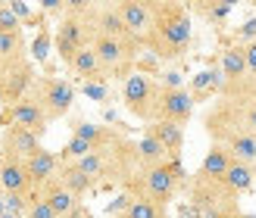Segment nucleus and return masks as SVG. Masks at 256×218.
<instances>
[{
	"label": "nucleus",
	"mask_w": 256,
	"mask_h": 218,
	"mask_svg": "<svg viewBox=\"0 0 256 218\" xmlns=\"http://www.w3.org/2000/svg\"><path fill=\"white\" fill-rule=\"evenodd\" d=\"M234 37H238V44H256V16H250L240 28H234Z\"/></svg>",
	"instance_id": "obj_32"
},
{
	"label": "nucleus",
	"mask_w": 256,
	"mask_h": 218,
	"mask_svg": "<svg viewBox=\"0 0 256 218\" xmlns=\"http://www.w3.org/2000/svg\"><path fill=\"white\" fill-rule=\"evenodd\" d=\"M247 212L240 209V200H228V203H222V206H216V209H210L206 212V218H244Z\"/></svg>",
	"instance_id": "obj_30"
},
{
	"label": "nucleus",
	"mask_w": 256,
	"mask_h": 218,
	"mask_svg": "<svg viewBox=\"0 0 256 218\" xmlns=\"http://www.w3.org/2000/svg\"><path fill=\"white\" fill-rule=\"evenodd\" d=\"M25 218H56V212H54V209H50V206H47V203H44L41 197L34 194L32 206H28V215H25Z\"/></svg>",
	"instance_id": "obj_33"
},
{
	"label": "nucleus",
	"mask_w": 256,
	"mask_h": 218,
	"mask_svg": "<svg viewBox=\"0 0 256 218\" xmlns=\"http://www.w3.org/2000/svg\"><path fill=\"white\" fill-rule=\"evenodd\" d=\"M72 134L75 137H82L88 140L94 150L100 147H110V144H116V140H122L125 134L119 131V128H112V125H100V122H88V119H78L72 125Z\"/></svg>",
	"instance_id": "obj_17"
},
{
	"label": "nucleus",
	"mask_w": 256,
	"mask_h": 218,
	"mask_svg": "<svg viewBox=\"0 0 256 218\" xmlns=\"http://www.w3.org/2000/svg\"><path fill=\"white\" fill-rule=\"evenodd\" d=\"M194 106H197V100L190 97L188 87H166L162 84L160 103H156V119L153 122H175V125L184 128L190 122V115H194Z\"/></svg>",
	"instance_id": "obj_8"
},
{
	"label": "nucleus",
	"mask_w": 256,
	"mask_h": 218,
	"mask_svg": "<svg viewBox=\"0 0 256 218\" xmlns=\"http://www.w3.org/2000/svg\"><path fill=\"white\" fill-rule=\"evenodd\" d=\"M25 169H28V178H32V187L34 190H41L44 184H50L54 178L60 175V169H62V159H60V153H54V150H38L34 156H28L25 159Z\"/></svg>",
	"instance_id": "obj_15"
},
{
	"label": "nucleus",
	"mask_w": 256,
	"mask_h": 218,
	"mask_svg": "<svg viewBox=\"0 0 256 218\" xmlns=\"http://www.w3.org/2000/svg\"><path fill=\"white\" fill-rule=\"evenodd\" d=\"M38 150H44V144H41V137H38L34 131L19 128V125H6L4 128V137H0V153H4V156L28 159Z\"/></svg>",
	"instance_id": "obj_11"
},
{
	"label": "nucleus",
	"mask_w": 256,
	"mask_h": 218,
	"mask_svg": "<svg viewBox=\"0 0 256 218\" xmlns=\"http://www.w3.org/2000/svg\"><path fill=\"white\" fill-rule=\"evenodd\" d=\"M0 187H4V194H38L32 187L25 159L4 156V153H0Z\"/></svg>",
	"instance_id": "obj_13"
},
{
	"label": "nucleus",
	"mask_w": 256,
	"mask_h": 218,
	"mask_svg": "<svg viewBox=\"0 0 256 218\" xmlns=\"http://www.w3.org/2000/svg\"><path fill=\"white\" fill-rule=\"evenodd\" d=\"M222 78H225V87H222V94L225 91H232V87H240L247 78H250V66H247V47L244 44H234V47H228L225 53H222Z\"/></svg>",
	"instance_id": "obj_14"
},
{
	"label": "nucleus",
	"mask_w": 256,
	"mask_h": 218,
	"mask_svg": "<svg viewBox=\"0 0 256 218\" xmlns=\"http://www.w3.org/2000/svg\"><path fill=\"white\" fill-rule=\"evenodd\" d=\"M32 97L41 103V109L47 112L50 122H60V119L69 115V109L75 103V84L66 81V78H56V75H41Z\"/></svg>",
	"instance_id": "obj_7"
},
{
	"label": "nucleus",
	"mask_w": 256,
	"mask_h": 218,
	"mask_svg": "<svg viewBox=\"0 0 256 218\" xmlns=\"http://www.w3.org/2000/svg\"><path fill=\"white\" fill-rule=\"evenodd\" d=\"M84 97H91L94 103H110V81H91V84H82Z\"/></svg>",
	"instance_id": "obj_31"
},
{
	"label": "nucleus",
	"mask_w": 256,
	"mask_h": 218,
	"mask_svg": "<svg viewBox=\"0 0 256 218\" xmlns=\"http://www.w3.org/2000/svg\"><path fill=\"white\" fill-rule=\"evenodd\" d=\"M222 87H225V78H222V72L219 69H206V72H200L194 81H190V97L200 100V97H206V94H219L222 97Z\"/></svg>",
	"instance_id": "obj_27"
},
{
	"label": "nucleus",
	"mask_w": 256,
	"mask_h": 218,
	"mask_svg": "<svg viewBox=\"0 0 256 218\" xmlns=\"http://www.w3.org/2000/svg\"><path fill=\"white\" fill-rule=\"evenodd\" d=\"M82 172L91 178L94 190L97 187H125L128 178L138 172V140L122 137L110 147H100L78 159Z\"/></svg>",
	"instance_id": "obj_2"
},
{
	"label": "nucleus",
	"mask_w": 256,
	"mask_h": 218,
	"mask_svg": "<svg viewBox=\"0 0 256 218\" xmlns=\"http://www.w3.org/2000/svg\"><path fill=\"white\" fill-rule=\"evenodd\" d=\"M162 81H156L147 72H134L132 78L122 81V106L134 115L138 122L150 125L156 119V103H160Z\"/></svg>",
	"instance_id": "obj_5"
},
{
	"label": "nucleus",
	"mask_w": 256,
	"mask_h": 218,
	"mask_svg": "<svg viewBox=\"0 0 256 218\" xmlns=\"http://www.w3.org/2000/svg\"><path fill=\"white\" fill-rule=\"evenodd\" d=\"M222 181H225V187L232 190L234 197H240V194H250V187L256 184V172H253V165L234 162L232 169H228V175L222 178Z\"/></svg>",
	"instance_id": "obj_25"
},
{
	"label": "nucleus",
	"mask_w": 256,
	"mask_h": 218,
	"mask_svg": "<svg viewBox=\"0 0 256 218\" xmlns=\"http://www.w3.org/2000/svg\"><path fill=\"white\" fill-rule=\"evenodd\" d=\"M6 119H10V125L28 128V131H34L38 137H44V134H47V128H50L47 112L41 109V103H38L32 94H28V97H22L19 103L6 106Z\"/></svg>",
	"instance_id": "obj_10"
},
{
	"label": "nucleus",
	"mask_w": 256,
	"mask_h": 218,
	"mask_svg": "<svg viewBox=\"0 0 256 218\" xmlns=\"http://www.w3.org/2000/svg\"><path fill=\"white\" fill-rule=\"evenodd\" d=\"M178 215H182V218H203V212H200L197 206H190V203H184V206H182V212H178Z\"/></svg>",
	"instance_id": "obj_35"
},
{
	"label": "nucleus",
	"mask_w": 256,
	"mask_h": 218,
	"mask_svg": "<svg viewBox=\"0 0 256 218\" xmlns=\"http://www.w3.org/2000/svg\"><path fill=\"white\" fill-rule=\"evenodd\" d=\"M0 218H19V215H12V212H10V209H6V212H4V215H0Z\"/></svg>",
	"instance_id": "obj_37"
},
{
	"label": "nucleus",
	"mask_w": 256,
	"mask_h": 218,
	"mask_svg": "<svg viewBox=\"0 0 256 218\" xmlns=\"http://www.w3.org/2000/svg\"><path fill=\"white\" fill-rule=\"evenodd\" d=\"M0 125H4V128L10 125V119H6V106H0Z\"/></svg>",
	"instance_id": "obj_36"
},
{
	"label": "nucleus",
	"mask_w": 256,
	"mask_h": 218,
	"mask_svg": "<svg viewBox=\"0 0 256 218\" xmlns=\"http://www.w3.org/2000/svg\"><path fill=\"white\" fill-rule=\"evenodd\" d=\"M38 197H41V200L47 203V206L56 212V218H69L75 209L82 206V200L75 197V194H69V190L62 187V181H60V178H54L50 184H44L41 190H38Z\"/></svg>",
	"instance_id": "obj_16"
},
{
	"label": "nucleus",
	"mask_w": 256,
	"mask_h": 218,
	"mask_svg": "<svg viewBox=\"0 0 256 218\" xmlns=\"http://www.w3.org/2000/svg\"><path fill=\"white\" fill-rule=\"evenodd\" d=\"M28 59V44H25L22 31H0V66H12V62Z\"/></svg>",
	"instance_id": "obj_23"
},
{
	"label": "nucleus",
	"mask_w": 256,
	"mask_h": 218,
	"mask_svg": "<svg viewBox=\"0 0 256 218\" xmlns=\"http://www.w3.org/2000/svg\"><path fill=\"white\" fill-rule=\"evenodd\" d=\"M0 75H4V97H6V106L19 103L22 97H28V94L34 91V84H38L32 56L22 59V62H12V66H0Z\"/></svg>",
	"instance_id": "obj_9"
},
{
	"label": "nucleus",
	"mask_w": 256,
	"mask_h": 218,
	"mask_svg": "<svg viewBox=\"0 0 256 218\" xmlns=\"http://www.w3.org/2000/svg\"><path fill=\"white\" fill-rule=\"evenodd\" d=\"M162 162H169L166 147L150 131H144L138 137V169H153V165H162Z\"/></svg>",
	"instance_id": "obj_21"
},
{
	"label": "nucleus",
	"mask_w": 256,
	"mask_h": 218,
	"mask_svg": "<svg viewBox=\"0 0 256 218\" xmlns=\"http://www.w3.org/2000/svg\"><path fill=\"white\" fill-rule=\"evenodd\" d=\"M56 178L62 181V187H66L69 194H75L78 200H84V197L94 190L91 178L82 172V165H78V162H62V169H60V175H56Z\"/></svg>",
	"instance_id": "obj_22"
},
{
	"label": "nucleus",
	"mask_w": 256,
	"mask_h": 218,
	"mask_svg": "<svg viewBox=\"0 0 256 218\" xmlns=\"http://www.w3.org/2000/svg\"><path fill=\"white\" fill-rule=\"evenodd\" d=\"M122 218H169V209L153 200H132V206L125 209Z\"/></svg>",
	"instance_id": "obj_29"
},
{
	"label": "nucleus",
	"mask_w": 256,
	"mask_h": 218,
	"mask_svg": "<svg viewBox=\"0 0 256 218\" xmlns=\"http://www.w3.org/2000/svg\"><path fill=\"white\" fill-rule=\"evenodd\" d=\"M0 194H4V187H0Z\"/></svg>",
	"instance_id": "obj_39"
},
{
	"label": "nucleus",
	"mask_w": 256,
	"mask_h": 218,
	"mask_svg": "<svg viewBox=\"0 0 256 218\" xmlns=\"http://www.w3.org/2000/svg\"><path fill=\"white\" fill-rule=\"evenodd\" d=\"M116 9L125 22V28L134 37H140V44H144V34L153 25V0H119Z\"/></svg>",
	"instance_id": "obj_12"
},
{
	"label": "nucleus",
	"mask_w": 256,
	"mask_h": 218,
	"mask_svg": "<svg viewBox=\"0 0 256 218\" xmlns=\"http://www.w3.org/2000/svg\"><path fill=\"white\" fill-rule=\"evenodd\" d=\"M72 75L78 78L82 84H91V81H110L106 78V72H104V66H100V59H97V53L91 47H84L78 56H75V62H72Z\"/></svg>",
	"instance_id": "obj_19"
},
{
	"label": "nucleus",
	"mask_w": 256,
	"mask_h": 218,
	"mask_svg": "<svg viewBox=\"0 0 256 218\" xmlns=\"http://www.w3.org/2000/svg\"><path fill=\"white\" fill-rule=\"evenodd\" d=\"M144 131H150L166 147L169 159H182V150H184V128L182 125H175V122H153V125L144 128Z\"/></svg>",
	"instance_id": "obj_18"
},
{
	"label": "nucleus",
	"mask_w": 256,
	"mask_h": 218,
	"mask_svg": "<svg viewBox=\"0 0 256 218\" xmlns=\"http://www.w3.org/2000/svg\"><path fill=\"white\" fill-rule=\"evenodd\" d=\"M194 41V16L188 3L178 0H153V25L144 34V53L156 62L182 59Z\"/></svg>",
	"instance_id": "obj_1"
},
{
	"label": "nucleus",
	"mask_w": 256,
	"mask_h": 218,
	"mask_svg": "<svg viewBox=\"0 0 256 218\" xmlns=\"http://www.w3.org/2000/svg\"><path fill=\"white\" fill-rule=\"evenodd\" d=\"M91 50L97 53V59H100V66H104L110 81L112 78L125 81L138 72V59L144 53V44H140L138 37H104V34H97L91 41Z\"/></svg>",
	"instance_id": "obj_4"
},
{
	"label": "nucleus",
	"mask_w": 256,
	"mask_h": 218,
	"mask_svg": "<svg viewBox=\"0 0 256 218\" xmlns=\"http://www.w3.org/2000/svg\"><path fill=\"white\" fill-rule=\"evenodd\" d=\"M188 181H190V175L182 165V159H169L162 165H153V169H138L122 190L132 194L134 200H153L169 209V203L182 190H188Z\"/></svg>",
	"instance_id": "obj_3"
},
{
	"label": "nucleus",
	"mask_w": 256,
	"mask_h": 218,
	"mask_svg": "<svg viewBox=\"0 0 256 218\" xmlns=\"http://www.w3.org/2000/svg\"><path fill=\"white\" fill-rule=\"evenodd\" d=\"M247 66H250V78L256 84V44H247Z\"/></svg>",
	"instance_id": "obj_34"
},
{
	"label": "nucleus",
	"mask_w": 256,
	"mask_h": 218,
	"mask_svg": "<svg viewBox=\"0 0 256 218\" xmlns=\"http://www.w3.org/2000/svg\"><path fill=\"white\" fill-rule=\"evenodd\" d=\"M228 150H232L234 162H244V165H256V134L244 131L238 134L232 144H228Z\"/></svg>",
	"instance_id": "obj_28"
},
{
	"label": "nucleus",
	"mask_w": 256,
	"mask_h": 218,
	"mask_svg": "<svg viewBox=\"0 0 256 218\" xmlns=\"http://www.w3.org/2000/svg\"><path fill=\"white\" fill-rule=\"evenodd\" d=\"M203 131H206V137L212 140V144L228 147L238 134L247 131L240 103H238V100H228V97H219L206 109V115H203Z\"/></svg>",
	"instance_id": "obj_6"
},
{
	"label": "nucleus",
	"mask_w": 256,
	"mask_h": 218,
	"mask_svg": "<svg viewBox=\"0 0 256 218\" xmlns=\"http://www.w3.org/2000/svg\"><path fill=\"white\" fill-rule=\"evenodd\" d=\"M50 53H54V28L44 22V25H38V31H34V37H32V44H28V56H32V62L38 66V62H44L50 59Z\"/></svg>",
	"instance_id": "obj_26"
},
{
	"label": "nucleus",
	"mask_w": 256,
	"mask_h": 218,
	"mask_svg": "<svg viewBox=\"0 0 256 218\" xmlns=\"http://www.w3.org/2000/svg\"><path fill=\"white\" fill-rule=\"evenodd\" d=\"M188 9H190V16L206 19L210 25H222L228 16H232L234 3L232 0H197V3H188Z\"/></svg>",
	"instance_id": "obj_24"
},
{
	"label": "nucleus",
	"mask_w": 256,
	"mask_h": 218,
	"mask_svg": "<svg viewBox=\"0 0 256 218\" xmlns=\"http://www.w3.org/2000/svg\"><path fill=\"white\" fill-rule=\"evenodd\" d=\"M232 165H234L232 150L222 147V144H210V150H206V156H203V162H200L197 172L206 175V178H225Z\"/></svg>",
	"instance_id": "obj_20"
},
{
	"label": "nucleus",
	"mask_w": 256,
	"mask_h": 218,
	"mask_svg": "<svg viewBox=\"0 0 256 218\" xmlns=\"http://www.w3.org/2000/svg\"><path fill=\"white\" fill-rule=\"evenodd\" d=\"M244 218H256V215H253V212H247V215H244Z\"/></svg>",
	"instance_id": "obj_38"
}]
</instances>
